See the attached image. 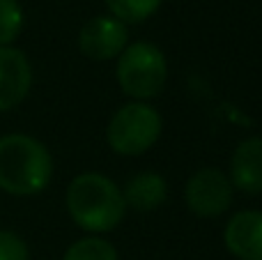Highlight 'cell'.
Returning <instances> with one entry per match:
<instances>
[{
  "instance_id": "6da1fadb",
  "label": "cell",
  "mask_w": 262,
  "mask_h": 260,
  "mask_svg": "<svg viewBox=\"0 0 262 260\" xmlns=\"http://www.w3.org/2000/svg\"><path fill=\"white\" fill-rule=\"evenodd\" d=\"M64 205L78 228L92 235L115 230L124 219L122 189L101 173H81L67 184Z\"/></svg>"
},
{
  "instance_id": "7a4b0ae2",
  "label": "cell",
  "mask_w": 262,
  "mask_h": 260,
  "mask_svg": "<svg viewBox=\"0 0 262 260\" xmlns=\"http://www.w3.org/2000/svg\"><path fill=\"white\" fill-rule=\"evenodd\" d=\"M53 157L49 147L28 134L0 136V191L9 196H37L51 184Z\"/></svg>"
},
{
  "instance_id": "3957f363",
  "label": "cell",
  "mask_w": 262,
  "mask_h": 260,
  "mask_svg": "<svg viewBox=\"0 0 262 260\" xmlns=\"http://www.w3.org/2000/svg\"><path fill=\"white\" fill-rule=\"evenodd\" d=\"M115 78L120 90L134 101L152 99L166 85V55L152 41H134L120 53L115 64Z\"/></svg>"
},
{
  "instance_id": "277c9868",
  "label": "cell",
  "mask_w": 262,
  "mask_h": 260,
  "mask_svg": "<svg viewBox=\"0 0 262 260\" xmlns=\"http://www.w3.org/2000/svg\"><path fill=\"white\" fill-rule=\"evenodd\" d=\"M161 129L163 120L154 106L145 101H129L111 115L106 141L115 155L138 157L154 147L161 136Z\"/></svg>"
},
{
  "instance_id": "5b68a950",
  "label": "cell",
  "mask_w": 262,
  "mask_h": 260,
  "mask_svg": "<svg viewBox=\"0 0 262 260\" xmlns=\"http://www.w3.org/2000/svg\"><path fill=\"white\" fill-rule=\"evenodd\" d=\"M232 193L235 187L223 170L200 168L186 180L184 201L191 214L200 219H216L230 210Z\"/></svg>"
},
{
  "instance_id": "8992f818",
  "label": "cell",
  "mask_w": 262,
  "mask_h": 260,
  "mask_svg": "<svg viewBox=\"0 0 262 260\" xmlns=\"http://www.w3.org/2000/svg\"><path fill=\"white\" fill-rule=\"evenodd\" d=\"M129 46V30L115 16H92L78 30V49L88 60L108 62Z\"/></svg>"
},
{
  "instance_id": "52a82bcc",
  "label": "cell",
  "mask_w": 262,
  "mask_h": 260,
  "mask_svg": "<svg viewBox=\"0 0 262 260\" xmlns=\"http://www.w3.org/2000/svg\"><path fill=\"white\" fill-rule=\"evenodd\" d=\"M32 88V64L16 46H0V113L23 104Z\"/></svg>"
},
{
  "instance_id": "ba28073f",
  "label": "cell",
  "mask_w": 262,
  "mask_h": 260,
  "mask_svg": "<svg viewBox=\"0 0 262 260\" xmlns=\"http://www.w3.org/2000/svg\"><path fill=\"white\" fill-rule=\"evenodd\" d=\"M223 244L237 260H262V212L242 210L223 228Z\"/></svg>"
},
{
  "instance_id": "9c48e42d",
  "label": "cell",
  "mask_w": 262,
  "mask_h": 260,
  "mask_svg": "<svg viewBox=\"0 0 262 260\" xmlns=\"http://www.w3.org/2000/svg\"><path fill=\"white\" fill-rule=\"evenodd\" d=\"M230 182L251 196L262 193V136H249L230 157Z\"/></svg>"
},
{
  "instance_id": "30bf717a",
  "label": "cell",
  "mask_w": 262,
  "mask_h": 260,
  "mask_svg": "<svg viewBox=\"0 0 262 260\" xmlns=\"http://www.w3.org/2000/svg\"><path fill=\"white\" fill-rule=\"evenodd\" d=\"M124 205L136 212H152L161 207L168 198V182L163 175L154 170H143V173L129 178V182L122 189Z\"/></svg>"
},
{
  "instance_id": "8fae6325",
  "label": "cell",
  "mask_w": 262,
  "mask_h": 260,
  "mask_svg": "<svg viewBox=\"0 0 262 260\" xmlns=\"http://www.w3.org/2000/svg\"><path fill=\"white\" fill-rule=\"evenodd\" d=\"M62 260H120V253L108 240L90 235L69 244Z\"/></svg>"
},
{
  "instance_id": "7c38bea8",
  "label": "cell",
  "mask_w": 262,
  "mask_h": 260,
  "mask_svg": "<svg viewBox=\"0 0 262 260\" xmlns=\"http://www.w3.org/2000/svg\"><path fill=\"white\" fill-rule=\"evenodd\" d=\"M104 3L111 9V16L122 21L124 26L147 21L161 7V0H104Z\"/></svg>"
},
{
  "instance_id": "4fadbf2b",
  "label": "cell",
  "mask_w": 262,
  "mask_h": 260,
  "mask_svg": "<svg viewBox=\"0 0 262 260\" xmlns=\"http://www.w3.org/2000/svg\"><path fill=\"white\" fill-rule=\"evenodd\" d=\"M23 30V7L18 0H0V46H12Z\"/></svg>"
},
{
  "instance_id": "5bb4252c",
  "label": "cell",
  "mask_w": 262,
  "mask_h": 260,
  "mask_svg": "<svg viewBox=\"0 0 262 260\" xmlns=\"http://www.w3.org/2000/svg\"><path fill=\"white\" fill-rule=\"evenodd\" d=\"M30 251L21 235L12 230H0V260H28Z\"/></svg>"
}]
</instances>
